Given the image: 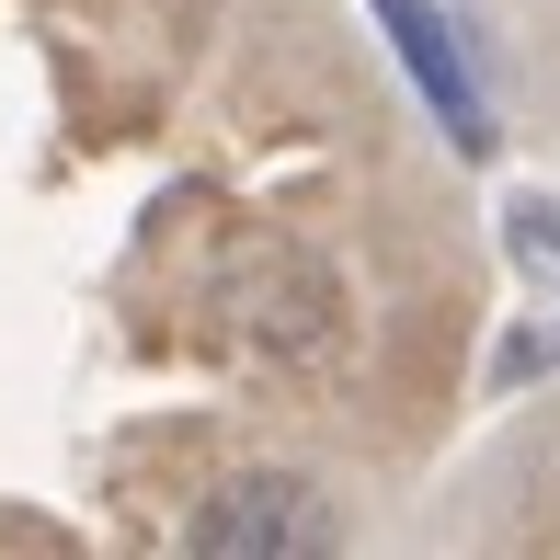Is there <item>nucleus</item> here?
Wrapping results in <instances>:
<instances>
[{"mask_svg":"<svg viewBox=\"0 0 560 560\" xmlns=\"http://www.w3.org/2000/svg\"><path fill=\"white\" fill-rule=\"evenodd\" d=\"M332 538H343L332 503H320L310 480H287V469H252V480H229V492H207V515L184 526L195 560H320Z\"/></svg>","mask_w":560,"mask_h":560,"instance_id":"1","label":"nucleus"},{"mask_svg":"<svg viewBox=\"0 0 560 560\" xmlns=\"http://www.w3.org/2000/svg\"><path fill=\"white\" fill-rule=\"evenodd\" d=\"M377 23L400 35V58H412L423 104L446 115V138H457V149H492V115H480L469 69H457V35H446V12H435V0H377Z\"/></svg>","mask_w":560,"mask_h":560,"instance_id":"2","label":"nucleus"},{"mask_svg":"<svg viewBox=\"0 0 560 560\" xmlns=\"http://www.w3.org/2000/svg\"><path fill=\"white\" fill-rule=\"evenodd\" d=\"M241 320L275 354H310L320 332H332V287H320V275H264V287H241Z\"/></svg>","mask_w":560,"mask_h":560,"instance_id":"3","label":"nucleus"},{"mask_svg":"<svg viewBox=\"0 0 560 560\" xmlns=\"http://www.w3.org/2000/svg\"><path fill=\"white\" fill-rule=\"evenodd\" d=\"M515 252H538V264H560V218H549V207H515Z\"/></svg>","mask_w":560,"mask_h":560,"instance_id":"4","label":"nucleus"}]
</instances>
